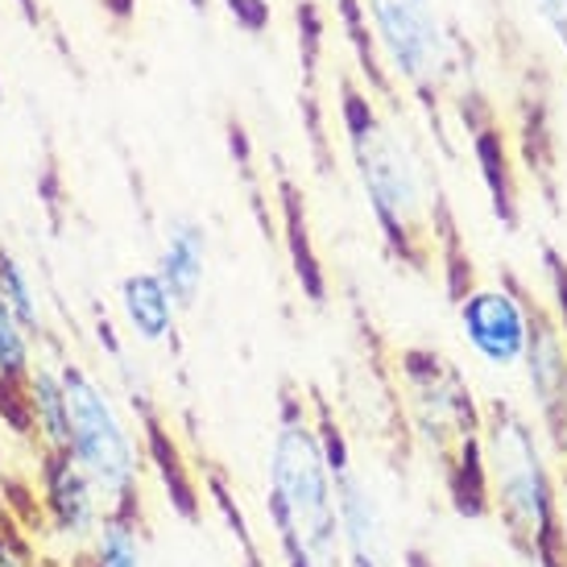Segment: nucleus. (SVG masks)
Here are the masks:
<instances>
[{"mask_svg":"<svg viewBox=\"0 0 567 567\" xmlns=\"http://www.w3.org/2000/svg\"><path fill=\"white\" fill-rule=\"evenodd\" d=\"M336 21L352 59V66L336 75V112L381 245L398 266L440 278L447 302H456L476 286L473 252L464 245L440 171L414 133L406 92L381 63L364 0H336Z\"/></svg>","mask_w":567,"mask_h":567,"instance_id":"nucleus-1","label":"nucleus"},{"mask_svg":"<svg viewBox=\"0 0 567 567\" xmlns=\"http://www.w3.org/2000/svg\"><path fill=\"white\" fill-rule=\"evenodd\" d=\"M266 514L286 567H344L340 493L319 398L295 381L282 385L266 452Z\"/></svg>","mask_w":567,"mask_h":567,"instance_id":"nucleus-2","label":"nucleus"},{"mask_svg":"<svg viewBox=\"0 0 567 567\" xmlns=\"http://www.w3.org/2000/svg\"><path fill=\"white\" fill-rule=\"evenodd\" d=\"M535 414L509 398L485 402L481 423V481L485 509L502 522L509 543L535 567H567L564 559V468Z\"/></svg>","mask_w":567,"mask_h":567,"instance_id":"nucleus-3","label":"nucleus"},{"mask_svg":"<svg viewBox=\"0 0 567 567\" xmlns=\"http://www.w3.org/2000/svg\"><path fill=\"white\" fill-rule=\"evenodd\" d=\"M398 402L410 435L423 443L443 468L447 493L464 514H488L481 481V423L485 406L476 402L468 378L440 348L410 344L394 357Z\"/></svg>","mask_w":567,"mask_h":567,"instance_id":"nucleus-4","label":"nucleus"},{"mask_svg":"<svg viewBox=\"0 0 567 567\" xmlns=\"http://www.w3.org/2000/svg\"><path fill=\"white\" fill-rule=\"evenodd\" d=\"M364 17L381 63L426 121V133L456 154L447 121L464 66L473 59L468 38L447 25L435 0H364Z\"/></svg>","mask_w":567,"mask_h":567,"instance_id":"nucleus-5","label":"nucleus"},{"mask_svg":"<svg viewBox=\"0 0 567 567\" xmlns=\"http://www.w3.org/2000/svg\"><path fill=\"white\" fill-rule=\"evenodd\" d=\"M66 394V452L92 476L109 514H137L142 518V473L145 452L137 431L121 414L116 398L83 369L66 361L59 364Z\"/></svg>","mask_w":567,"mask_h":567,"instance_id":"nucleus-6","label":"nucleus"},{"mask_svg":"<svg viewBox=\"0 0 567 567\" xmlns=\"http://www.w3.org/2000/svg\"><path fill=\"white\" fill-rule=\"evenodd\" d=\"M456 323L464 344L488 369H522L526 344H530V323H535V295L514 269H502L497 282L468 286L456 302Z\"/></svg>","mask_w":567,"mask_h":567,"instance_id":"nucleus-7","label":"nucleus"},{"mask_svg":"<svg viewBox=\"0 0 567 567\" xmlns=\"http://www.w3.org/2000/svg\"><path fill=\"white\" fill-rule=\"evenodd\" d=\"M323 431H328L331 468H336V493H340V535H344V567H398L390 518L378 488L369 485L361 464L348 447L344 431L331 423V410L319 402Z\"/></svg>","mask_w":567,"mask_h":567,"instance_id":"nucleus-8","label":"nucleus"},{"mask_svg":"<svg viewBox=\"0 0 567 567\" xmlns=\"http://www.w3.org/2000/svg\"><path fill=\"white\" fill-rule=\"evenodd\" d=\"M522 378H526V394H530V406H535V423L543 426L551 452L559 456V464H564V456H567V344L547 299H535V323H530V344H526V357H522Z\"/></svg>","mask_w":567,"mask_h":567,"instance_id":"nucleus-9","label":"nucleus"},{"mask_svg":"<svg viewBox=\"0 0 567 567\" xmlns=\"http://www.w3.org/2000/svg\"><path fill=\"white\" fill-rule=\"evenodd\" d=\"M42 505L54 526V535L71 538L75 547H87L100 530V522L109 518V505L92 485V476L71 460V452H42Z\"/></svg>","mask_w":567,"mask_h":567,"instance_id":"nucleus-10","label":"nucleus"},{"mask_svg":"<svg viewBox=\"0 0 567 567\" xmlns=\"http://www.w3.org/2000/svg\"><path fill=\"white\" fill-rule=\"evenodd\" d=\"M158 274L162 282L171 286V295L178 299V307H195L204 295L207 282V228L199 220H178L166 224L158 252Z\"/></svg>","mask_w":567,"mask_h":567,"instance_id":"nucleus-11","label":"nucleus"},{"mask_svg":"<svg viewBox=\"0 0 567 567\" xmlns=\"http://www.w3.org/2000/svg\"><path fill=\"white\" fill-rule=\"evenodd\" d=\"M121 311H125L128 331L142 344H166L183 307L171 295V286L162 282L158 269H142V274H128L121 282Z\"/></svg>","mask_w":567,"mask_h":567,"instance_id":"nucleus-12","label":"nucleus"},{"mask_svg":"<svg viewBox=\"0 0 567 567\" xmlns=\"http://www.w3.org/2000/svg\"><path fill=\"white\" fill-rule=\"evenodd\" d=\"M33 336L38 331L17 316L9 302L0 299V394L4 402H13L21 410V423L30 431V419H25V385L33 378Z\"/></svg>","mask_w":567,"mask_h":567,"instance_id":"nucleus-13","label":"nucleus"},{"mask_svg":"<svg viewBox=\"0 0 567 567\" xmlns=\"http://www.w3.org/2000/svg\"><path fill=\"white\" fill-rule=\"evenodd\" d=\"M25 419L38 435V452H66V394L59 369L38 364L25 385Z\"/></svg>","mask_w":567,"mask_h":567,"instance_id":"nucleus-14","label":"nucleus"},{"mask_svg":"<svg viewBox=\"0 0 567 567\" xmlns=\"http://www.w3.org/2000/svg\"><path fill=\"white\" fill-rule=\"evenodd\" d=\"M71 567H145V538L137 514H109L95 538L80 551Z\"/></svg>","mask_w":567,"mask_h":567,"instance_id":"nucleus-15","label":"nucleus"},{"mask_svg":"<svg viewBox=\"0 0 567 567\" xmlns=\"http://www.w3.org/2000/svg\"><path fill=\"white\" fill-rule=\"evenodd\" d=\"M0 299L13 307L17 316L25 319L38 336H42V311H38V290H33L30 274L17 266V257L9 249H0Z\"/></svg>","mask_w":567,"mask_h":567,"instance_id":"nucleus-16","label":"nucleus"},{"mask_svg":"<svg viewBox=\"0 0 567 567\" xmlns=\"http://www.w3.org/2000/svg\"><path fill=\"white\" fill-rule=\"evenodd\" d=\"M538 261H543V278H547V290H551V311L555 323L564 331V344H567V252L555 249L551 240L538 245Z\"/></svg>","mask_w":567,"mask_h":567,"instance_id":"nucleus-17","label":"nucleus"},{"mask_svg":"<svg viewBox=\"0 0 567 567\" xmlns=\"http://www.w3.org/2000/svg\"><path fill=\"white\" fill-rule=\"evenodd\" d=\"M224 13L237 21L240 33L249 38H266L269 21H274V0H220Z\"/></svg>","mask_w":567,"mask_h":567,"instance_id":"nucleus-18","label":"nucleus"},{"mask_svg":"<svg viewBox=\"0 0 567 567\" xmlns=\"http://www.w3.org/2000/svg\"><path fill=\"white\" fill-rule=\"evenodd\" d=\"M530 4L543 17V25L551 30L555 42H559V50L567 54V0H530Z\"/></svg>","mask_w":567,"mask_h":567,"instance_id":"nucleus-19","label":"nucleus"},{"mask_svg":"<svg viewBox=\"0 0 567 567\" xmlns=\"http://www.w3.org/2000/svg\"><path fill=\"white\" fill-rule=\"evenodd\" d=\"M100 9L109 17L116 30L125 33L133 30V21H137V9H142V0H100Z\"/></svg>","mask_w":567,"mask_h":567,"instance_id":"nucleus-20","label":"nucleus"},{"mask_svg":"<svg viewBox=\"0 0 567 567\" xmlns=\"http://www.w3.org/2000/svg\"><path fill=\"white\" fill-rule=\"evenodd\" d=\"M0 567H38V564H30V559L17 551V547H9V543L0 538Z\"/></svg>","mask_w":567,"mask_h":567,"instance_id":"nucleus-21","label":"nucleus"},{"mask_svg":"<svg viewBox=\"0 0 567 567\" xmlns=\"http://www.w3.org/2000/svg\"><path fill=\"white\" fill-rule=\"evenodd\" d=\"M559 522H564V559H567V456H564V502H559Z\"/></svg>","mask_w":567,"mask_h":567,"instance_id":"nucleus-22","label":"nucleus"}]
</instances>
